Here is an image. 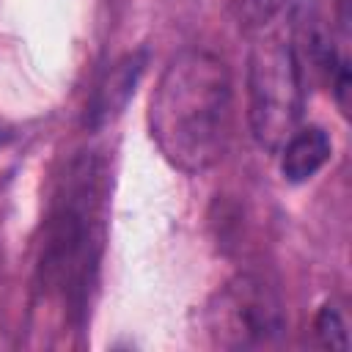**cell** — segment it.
Instances as JSON below:
<instances>
[{
	"instance_id": "1",
	"label": "cell",
	"mask_w": 352,
	"mask_h": 352,
	"mask_svg": "<svg viewBox=\"0 0 352 352\" xmlns=\"http://www.w3.org/2000/svg\"><path fill=\"white\" fill-rule=\"evenodd\" d=\"M231 121L228 66L206 50L170 58L148 99V132L160 154L184 173H204L226 154Z\"/></svg>"
},
{
	"instance_id": "2",
	"label": "cell",
	"mask_w": 352,
	"mask_h": 352,
	"mask_svg": "<svg viewBox=\"0 0 352 352\" xmlns=\"http://www.w3.org/2000/svg\"><path fill=\"white\" fill-rule=\"evenodd\" d=\"M102 201V168L94 157L82 154L60 176L44 220L36 264L38 289L72 322L85 319L96 286L104 245Z\"/></svg>"
},
{
	"instance_id": "3",
	"label": "cell",
	"mask_w": 352,
	"mask_h": 352,
	"mask_svg": "<svg viewBox=\"0 0 352 352\" xmlns=\"http://www.w3.org/2000/svg\"><path fill=\"white\" fill-rule=\"evenodd\" d=\"M305 80L289 38L258 33L248 52V118L261 148L278 151L300 126Z\"/></svg>"
},
{
	"instance_id": "4",
	"label": "cell",
	"mask_w": 352,
	"mask_h": 352,
	"mask_svg": "<svg viewBox=\"0 0 352 352\" xmlns=\"http://www.w3.org/2000/svg\"><path fill=\"white\" fill-rule=\"evenodd\" d=\"M206 327L212 341L226 349L270 346L286 327L280 297L264 278L236 275L206 305Z\"/></svg>"
},
{
	"instance_id": "5",
	"label": "cell",
	"mask_w": 352,
	"mask_h": 352,
	"mask_svg": "<svg viewBox=\"0 0 352 352\" xmlns=\"http://www.w3.org/2000/svg\"><path fill=\"white\" fill-rule=\"evenodd\" d=\"M143 69H146V50H138V52L118 58L104 72V77L99 80V85L88 102V110H85V124L91 129H99L124 113Z\"/></svg>"
},
{
	"instance_id": "6",
	"label": "cell",
	"mask_w": 352,
	"mask_h": 352,
	"mask_svg": "<svg viewBox=\"0 0 352 352\" xmlns=\"http://www.w3.org/2000/svg\"><path fill=\"white\" fill-rule=\"evenodd\" d=\"M278 151H280L283 179L292 184H300V182H308L330 160L333 143L322 126H297Z\"/></svg>"
},
{
	"instance_id": "7",
	"label": "cell",
	"mask_w": 352,
	"mask_h": 352,
	"mask_svg": "<svg viewBox=\"0 0 352 352\" xmlns=\"http://www.w3.org/2000/svg\"><path fill=\"white\" fill-rule=\"evenodd\" d=\"M316 336L322 341V346H330V349H346V327L341 322V314L333 308V305H324L316 316Z\"/></svg>"
}]
</instances>
